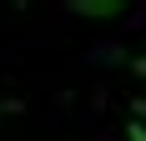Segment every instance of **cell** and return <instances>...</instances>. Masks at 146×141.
<instances>
[{"mask_svg": "<svg viewBox=\"0 0 146 141\" xmlns=\"http://www.w3.org/2000/svg\"><path fill=\"white\" fill-rule=\"evenodd\" d=\"M126 136H131V141H146V126H141V121H126Z\"/></svg>", "mask_w": 146, "mask_h": 141, "instance_id": "cell-2", "label": "cell"}, {"mask_svg": "<svg viewBox=\"0 0 146 141\" xmlns=\"http://www.w3.org/2000/svg\"><path fill=\"white\" fill-rule=\"evenodd\" d=\"M15 5H30V0H15Z\"/></svg>", "mask_w": 146, "mask_h": 141, "instance_id": "cell-5", "label": "cell"}, {"mask_svg": "<svg viewBox=\"0 0 146 141\" xmlns=\"http://www.w3.org/2000/svg\"><path fill=\"white\" fill-rule=\"evenodd\" d=\"M121 5H126V0H71V10L86 15V20H111Z\"/></svg>", "mask_w": 146, "mask_h": 141, "instance_id": "cell-1", "label": "cell"}, {"mask_svg": "<svg viewBox=\"0 0 146 141\" xmlns=\"http://www.w3.org/2000/svg\"><path fill=\"white\" fill-rule=\"evenodd\" d=\"M126 66H131L136 76H146V56H126Z\"/></svg>", "mask_w": 146, "mask_h": 141, "instance_id": "cell-3", "label": "cell"}, {"mask_svg": "<svg viewBox=\"0 0 146 141\" xmlns=\"http://www.w3.org/2000/svg\"><path fill=\"white\" fill-rule=\"evenodd\" d=\"M0 111H20V101H0Z\"/></svg>", "mask_w": 146, "mask_h": 141, "instance_id": "cell-4", "label": "cell"}]
</instances>
